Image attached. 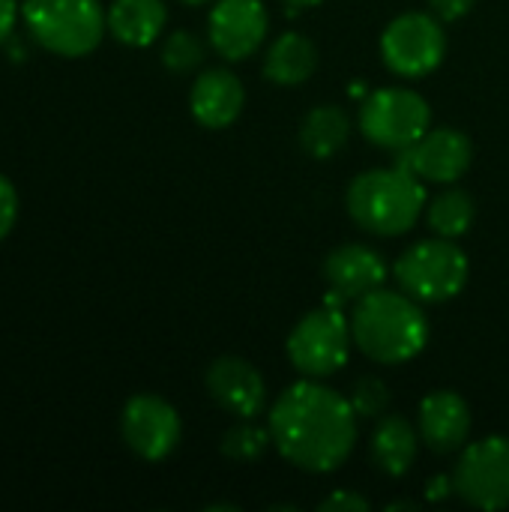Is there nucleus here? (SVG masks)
Returning <instances> with one entry per match:
<instances>
[{"label": "nucleus", "instance_id": "obj_1", "mask_svg": "<svg viewBox=\"0 0 509 512\" xmlns=\"http://www.w3.org/2000/svg\"><path fill=\"white\" fill-rule=\"evenodd\" d=\"M357 420L345 396L318 384V378H303L279 393L267 429L285 462L306 474H330L354 453Z\"/></svg>", "mask_w": 509, "mask_h": 512}, {"label": "nucleus", "instance_id": "obj_2", "mask_svg": "<svg viewBox=\"0 0 509 512\" xmlns=\"http://www.w3.org/2000/svg\"><path fill=\"white\" fill-rule=\"evenodd\" d=\"M354 345L381 366H402L414 360L429 342V321L420 300L405 291L378 288L354 303L351 312Z\"/></svg>", "mask_w": 509, "mask_h": 512}, {"label": "nucleus", "instance_id": "obj_3", "mask_svg": "<svg viewBox=\"0 0 509 512\" xmlns=\"http://www.w3.org/2000/svg\"><path fill=\"white\" fill-rule=\"evenodd\" d=\"M426 201V183L402 165L357 174L345 195L351 219L375 237L411 231L426 210Z\"/></svg>", "mask_w": 509, "mask_h": 512}, {"label": "nucleus", "instance_id": "obj_4", "mask_svg": "<svg viewBox=\"0 0 509 512\" xmlns=\"http://www.w3.org/2000/svg\"><path fill=\"white\" fill-rule=\"evenodd\" d=\"M21 18L30 36L60 57L90 54L108 27V12L99 0H24Z\"/></svg>", "mask_w": 509, "mask_h": 512}, {"label": "nucleus", "instance_id": "obj_5", "mask_svg": "<svg viewBox=\"0 0 509 512\" xmlns=\"http://www.w3.org/2000/svg\"><path fill=\"white\" fill-rule=\"evenodd\" d=\"M468 255L447 237L420 240L399 255L393 276L399 288L420 303H447L468 285Z\"/></svg>", "mask_w": 509, "mask_h": 512}, {"label": "nucleus", "instance_id": "obj_6", "mask_svg": "<svg viewBox=\"0 0 509 512\" xmlns=\"http://www.w3.org/2000/svg\"><path fill=\"white\" fill-rule=\"evenodd\" d=\"M351 321L342 309L321 306L297 321L288 336V360L303 378H327L339 372L351 357Z\"/></svg>", "mask_w": 509, "mask_h": 512}, {"label": "nucleus", "instance_id": "obj_7", "mask_svg": "<svg viewBox=\"0 0 509 512\" xmlns=\"http://www.w3.org/2000/svg\"><path fill=\"white\" fill-rule=\"evenodd\" d=\"M432 129L429 102L408 90V87H384L363 99L360 105V132L384 147V150H405L417 138Z\"/></svg>", "mask_w": 509, "mask_h": 512}, {"label": "nucleus", "instance_id": "obj_8", "mask_svg": "<svg viewBox=\"0 0 509 512\" xmlns=\"http://www.w3.org/2000/svg\"><path fill=\"white\" fill-rule=\"evenodd\" d=\"M447 54V36L438 15L405 12L393 18L381 36V57L387 69L402 78H423L441 66Z\"/></svg>", "mask_w": 509, "mask_h": 512}, {"label": "nucleus", "instance_id": "obj_9", "mask_svg": "<svg viewBox=\"0 0 509 512\" xmlns=\"http://www.w3.org/2000/svg\"><path fill=\"white\" fill-rule=\"evenodd\" d=\"M453 492L483 512L509 507V438L492 435L462 447L453 471Z\"/></svg>", "mask_w": 509, "mask_h": 512}, {"label": "nucleus", "instance_id": "obj_10", "mask_svg": "<svg viewBox=\"0 0 509 512\" xmlns=\"http://www.w3.org/2000/svg\"><path fill=\"white\" fill-rule=\"evenodd\" d=\"M120 432H123L126 447L138 459L162 462L177 450L183 426H180V414L174 411L171 402L141 393L126 402L123 417H120Z\"/></svg>", "mask_w": 509, "mask_h": 512}, {"label": "nucleus", "instance_id": "obj_11", "mask_svg": "<svg viewBox=\"0 0 509 512\" xmlns=\"http://www.w3.org/2000/svg\"><path fill=\"white\" fill-rule=\"evenodd\" d=\"M474 159V144L465 132L441 126L429 129L423 138H417L411 147L399 150L402 168L417 174L423 183H456Z\"/></svg>", "mask_w": 509, "mask_h": 512}, {"label": "nucleus", "instance_id": "obj_12", "mask_svg": "<svg viewBox=\"0 0 509 512\" xmlns=\"http://www.w3.org/2000/svg\"><path fill=\"white\" fill-rule=\"evenodd\" d=\"M270 15L261 0H216L207 18L210 45L225 60L252 57L267 39Z\"/></svg>", "mask_w": 509, "mask_h": 512}, {"label": "nucleus", "instance_id": "obj_13", "mask_svg": "<svg viewBox=\"0 0 509 512\" xmlns=\"http://www.w3.org/2000/svg\"><path fill=\"white\" fill-rule=\"evenodd\" d=\"M204 384L210 399L228 414H234L237 420H255L267 408V384L261 372L243 357L213 360Z\"/></svg>", "mask_w": 509, "mask_h": 512}, {"label": "nucleus", "instance_id": "obj_14", "mask_svg": "<svg viewBox=\"0 0 509 512\" xmlns=\"http://www.w3.org/2000/svg\"><path fill=\"white\" fill-rule=\"evenodd\" d=\"M324 282L333 294H339L345 303L348 300H360L378 288H384L387 282V264L384 258L360 243H348L339 246L327 255L324 261Z\"/></svg>", "mask_w": 509, "mask_h": 512}, {"label": "nucleus", "instance_id": "obj_15", "mask_svg": "<svg viewBox=\"0 0 509 512\" xmlns=\"http://www.w3.org/2000/svg\"><path fill=\"white\" fill-rule=\"evenodd\" d=\"M417 432H420V441L441 456L462 450L468 444V435H471L468 402L453 390L429 393L420 405Z\"/></svg>", "mask_w": 509, "mask_h": 512}, {"label": "nucleus", "instance_id": "obj_16", "mask_svg": "<svg viewBox=\"0 0 509 512\" xmlns=\"http://www.w3.org/2000/svg\"><path fill=\"white\" fill-rule=\"evenodd\" d=\"M246 105L243 81L231 69H207L195 78L189 93L192 117L204 129H225L231 126Z\"/></svg>", "mask_w": 509, "mask_h": 512}, {"label": "nucleus", "instance_id": "obj_17", "mask_svg": "<svg viewBox=\"0 0 509 512\" xmlns=\"http://www.w3.org/2000/svg\"><path fill=\"white\" fill-rule=\"evenodd\" d=\"M420 432L399 414H384L372 432V462L387 477H405L417 462Z\"/></svg>", "mask_w": 509, "mask_h": 512}, {"label": "nucleus", "instance_id": "obj_18", "mask_svg": "<svg viewBox=\"0 0 509 512\" xmlns=\"http://www.w3.org/2000/svg\"><path fill=\"white\" fill-rule=\"evenodd\" d=\"M168 9L162 0H114L108 9V30L117 42L147 48L165 30Z\"/></svg>", "mask_w": 509, "mask_h": 512}, {"label": "nucleus", "instance_id": "obj_19", "mask_svg": "<svg viewBox=\"0 0 509 512\" xmlns=\"http://www.w3.org/2000/svg\"><path fill=\"white\" fill-rule=\"evenodd\" d=\"M318 69V48L303 33H282L270 42L264 57V75L279 87H297Z\"/></svg>", "mask_w": 509, "mask_h": 512}, {"label": "nucleus", "instance_id": "obj_20", "mask_svg": "<svg viewBox=\"0 0 509 512\" xmlns=\"http://www.w3.org/2000/svg\"><path fill=\"white\" fill-rule=\"evenodd\" d=\"M351 138V120L339 105H318L300 123V144L312 159L336 156Z\"/></svg>", "mask_w": 509, "mask_h": 512}, {"label": "nucleus", "instance_id": "obj_21", "mask_svg": "<svg viewBox=\"0 0 509 512\" xmlns=\"http://www.w3.org/2000/svg\"><path fill=\"white\" fill-rule=\"evenodd\" d=\"M426 219L438 237L456 240L471 231L477 219V204L465 189H447L426 207Z\"/></svg>", "mask_w": 509, "mask_h": 512}, {"label": "nucleus", "instance_id": "obj_22", "mask_svg": "<svg viewBox=\"0 0 509 512\" xmlns=\"http://www.w3.org/2000/svg\"><path fill=\"white\" fill-rule=\"evenodd\" d=\"M270 444H273L270 429H261L252 420H240L237 426H231L225 432V438H222V456L231 459V462L249 465V462H258L267 453Z\"/></svg>", "mask_w": 509, "mask_h": 512}, {"label": "nucleus", "instance_id": "obj_23", "mask_svg": "<svg viewBox=\"0 0 509 512\" xmlns=\"http://www.w3.org/2000/svg\"><path fill=\"white\" fill-rule=\"evenodd\" d=\"M201 60H204V42L192 30H174L162 42V63H165V69H171L177 75L192 72L195 66H201Z\"/></svg>", "mask_w": 509, "mask_h": 512}, {"label": "nucleus", "instance_id": "obj_24", "mask_svg": "<svg viewBox=\"0 0 509 512\" xmlns=\"http://www.w3.org/2000/svg\"><path fill=\"white\" fill-rule=\"evenodd\" d=\"M390 399H393L390 387L375 375L360 378L354 384L351 396H348V402H351V408H354V414L360 420H381L387 414V408H390Z\"/></svg>", "mask_w": 509, "mask_h": 512}, {"label": "nucleus", "instance_id": "obj_25", "mask_svg": "<svg viewBox=\"0 0 509 512\" xmlns=\"http://www.w3.org/2000/svg\"><path fill=\"white\" fill-rule=\"evenodd\" d=\"M15 219H18V192H15V186L0 174V240L12 231Z\"/></svg>", "mask_w": 509, "mask_h": 512}, {"label": "nucleus", "instance_id": "obj_26", "mask_svg": "<svg viewBox=\"0 0 509 512\" xmlns=\"http://www.w3.org/2000/svg\"><path fill=\"white\" fill-rule=\"evenodd\" d=\"M324 512H363L369 510V501L357 492H333L324 504H321Z\"/></svg>", "mask_w": 509, "mask_h": 512}, {"label": "nucleus", "instance_id": "obj_27", "mask_svg": "<svg viewBox=\"0 0 509 512\" xmlns=\"http://www.w3.org/2000/svg\"><path fill=\"white\" fill-rule=\"evenodd\" d=\"M474 6H477V0H432V12H435L441 21H459V18H465Z\"/></svg>", "mask_w": 509, "mask_h": 512}, {"label": "nucleus", "instance_id": "obj_28", "mask_svg": "<svg viewBox=\"0 0 509 512\" xmlns=\"http://www.w3.org/2000/svg\"><path fill=\"white\" fill-rule=\"evenodd\" d=\"M15 15H18L15 0H0V45L12 36V30H15Z\"/></svg>", "mask_w": 509, "mask_h": 512}, {"label": "nucleus", "instance_id": "obj_29", "mask_svg": "<svg viewBox=\"0 0 509 512\" xmlns=\"http://www.w3.org/2000/svg\"><path fill=\"white\" fill-rule=\"evenodd\" d=\"M450 489H453V480L438 477V480H432V483H429V492H426V495H429V498H444Z\"/></svg>", "mask_w": 509, "mask_h": 512}, {"label": "nucleus", "instance_id": "obj_30", "mask_svg": "<svg viewBox=\"0 0 509 512\" xmlns=\"http://www.w3.org/2000/svg\"><path fill=\"white\" fill-rule=\"evenodd\" d=\"M285 3H288V12H291V9L297 12V9H303V6H318L321 0H285Z\"/></svg>", "mask_w": 509, "mask_h": 512}, {"label": "nucleus", "instance_id": "obj_31", "mask_svg": "<svg viewBox=\"0 0 509 512\" xmlns=\"http://www.w3.org/2000/svg\"><path fill=\"white\" fill-rule=\"evenodd\" d=\"M414 507H417L414 501H399V504H390L387 510H414Z\"/></svg>", "mask_w": 509, "mask_h": 512}, {"label": "nucleus", "instance_id": "obj_32", "mask_svg": "<svg viewBox=\"0 0 509 512\" xmlns=\"http://www.w3.org/2000/svg\"><path fill=\"white\" fill-rule=\"evenodd\" d=\"M180 3H189V6H201V3H210V0H180Z\"/></svg>", "mask_w": 509, "mask_h": 512}]
</instances>
